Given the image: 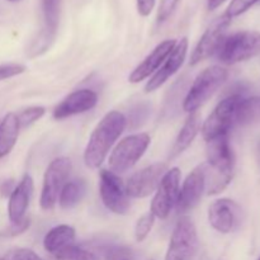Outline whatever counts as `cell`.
<instances>
[{"instance_id": "cell-30", "label": "cell", "mask_w": 260, "mask_h": 260, "mask_svg": "<svg viewBox=\"0 0 260 260\" xmlns=\"http://www.w3.org/2000/svg\"><path fill=\"white\" fill-rule=\"evenodd\" d=\"M155 218L156 217L151 212H149L146 215L141 216L137 220L136 226H135V238H136V241L141 243V241H144L149 236L150 231H151L152 226L155 223Z\"/></svg>"}, {"instance_id": "cell-39", "label": "cell", "mask_w": 260, "mask_h": 260, "mask_svg": "<svg viewBox=\"0 0 260 260\" xmlns=\"http://www.w3.org/2000/svg\"><path fill=\"white\" fill-rule=\"evenodd\" d=\"M258 160H259V164H260V144L258 146Z\"/></svg>"}, {"instance_id": "cell-31", "label": "cell", "mask_w": 260, "mask_h": 260, "mask_svg": "<svg viewBox=\"0 0 260 260\" xmlns=\"http://www.w3.org/2000/svg\"><path fill=\"white\" fill-rule=\"evenodd\" d=\"M259 2L260 0H233L230 3V5L228 7V10L225 12V14L233 19V18L239 17V15L248 12L254 4H256Z\"/></svg>"}, {"instance_id": "cell-1", "label": "cell", "mask_w": 260, "mask_h": 260, "mask_svg": "<svg viewBox=\"0 0 260 260\" xmlns=\"http://www.w3.org/2000/svg\"><path fill=\"white\" fill-rule=\"evenodd\" d=\"M206 155V190L208 196H215L229 187L235 173V154L229 135H221L207 141Z\"/></svg>"}, {"instance_id": "cell-2", "label": "cell", "mask_w": 260, "mask_h": 260, "mask_svg": "<svg viewBox=\"0 0 260 260\" xmlns=\"http://www.w3.org/2000/svg\"><path fill=\"white\" fill-rule=\"evenodd\" d=\"M127 127V119L118 111L108 112L99 121L89 137L84 151V162L90 169H98L108 156L112 146Z\"/></svg>"}, {"instance_id": "cell-8", "label": "cell", "mask_w": 260, "mask_h": 260, "mask_svg": "<svg viewBox=\"0 0 260 260\" xmlns=\"http://www.w3.org/2000/svg\"><path fill=\"white\" fill-rule=\"evenodd\" d=\"M198 248L196 225L189 217H182L172 233L165 260H194Z\"/></svg>"}, {"instance_id": "cell-18", "label": "cell", "mask_w": 260, "mask_h": 260, "mask_svg": "<svg viewBox=\"0 0 260 260\" xmlns=\"http://www.w3.org/2000/svg\"><path fill=\"white\" fill-rule=\"evenodd\" d=\"M33 179L29 174L23 175L22 180L15 185L14 190L9 196L8 202V216L10 223H15L25 218L30 198L33 194Z\"/></svg>"}, {"instance_id": "cell-6", "label": "cell", "mask_w": 260, "mask_h": 260, "mask_svg": "<svg viewBox=\"0 0 260 260\" xmlns=\"http://www.w3.org/2000/svg\"><path fill=\"white\" fill-rule=\"evenodd\" d=\"M243 98L240 93H233L215 107L201 129L206 142L221 135H229L231 127L236 124V113Z\"/></svg>"}, {"instance_id": "cell-28", "label": "cell", "mask_w": 260, "mask_h": 260, "mask_svg": "<svg viewBox=\"0 0 260 260\" xmlns=\"http://www.w3.org/2000/svg\"><path fill=\"white\" fill-rule=\"evenodd\" d=\"M56 260H98V256L80 246L71 245L55 255Z\"/></svg>"}, {"instance_id": "cell-41", "label": "cell", "mask_w": 260, "mask_h": 260, "mask_svg": "<svg viewBox=\"0 0 260 260\" xmlns=\"http://www.w3.org/2000/svg\"><path fill=\"white\" fill-rule=\"evenodd\" d=\"M123 260H129V259H123Z\"/></svg>"}, {"instance_id": "cell-37", "label": "cell", "mask_w": 260, "mask_h": 260, "mask_svg": "<svg viewBox=\"0 0 260 260\" xmlns=\"http://www.w3.org/2000/svg\"><path fill=\"white\" fill-rule=\"evenodd\" d=\"M14 188V180H5V182H3L2 185H0V193H2L3 196H5V197H8V196L12 194Z\"/></svg>"}, {"instance_id": "cell-17", "label": "cell", "mask_w": 260, "mask_h": 260, "mask_svg": "<svg viewBox=\"0 0 260 260\" xmlns=\"http://www.w3.org/2000/svg\"><path fill=\"white\" fill-rule=\"evenodd\" d=\"M177 45V41L175 40H165L162 42H160L154 50L151 51L150 55H147L145 57V60L140 63L139 66L135 68V70L129 74L128 80L129 83H140V81L145 80V79L149 78L151 74L156 73L157 69L162 65L165 60H167L168 56L170 55V52L173 51V48Z\"/></svg>"}, {"instance_id": "cell-38", "label": "cell", "mask_w": 260, "mask_h": 260, "mask_svg": "<svg viewBox=\"0 0 260 260\" xmlns=\"http://www.w3.org/2000/svg\"><path fill=\"white\" fill-rule=\"evenodd\" d=\"M225 2H228V0H208L207 7L210 10H215L217 8H220Z\"/></svg>"}, {"instance_id": "cell-36", "label": "cell", "mask_w": 260, "mask_h": 260, "mask_svg": "<svg viewBox=\"0 0 260 260\" xmlns=\"http://www.w3.org/2000/svg\"><path fill=\"white\" fill-rule=\"evenodd\" d=\"M155 3H156V0H136L139 14L142 15V17H147V15L151 14Z\"/></svg>"}, {"instance_id": "cell-35", "label": "cell", "mask_w": 260, "mask_h": 260, "mask_svg": "<svg viewBox=\"0 0 260 260\" xmlns=\"http://www.w3.org/2000/svg\"><path fill=\"white\" fill-rule=\"evenodd\" d=\"M29 225H30L29 218L25 217L23 218L22 221H19V222L10 223V225L3 231L2 235L7 236V238H14V236H18L20 235V234L25 233V231L28 230V228H29Z\"/></svg>"}, {"instance_id": "cell-9", "label": "cell", "mask_w": 260, "mask_h": 260, "mask_svg": "<svg viewBox=\"0 0 260 260\" xmlns=\"http://www.w3.org/2000/svg\"><path fill=\"white\" fill-rule=\"evenodd\" d=\"M180 178L182 173L179 168H172L167 170L160 180L159 187L155 190L150 211L156 218L165 220L177 206L180 190Z\"/></svg>"}, {"instance_id": "cell-34", "label": "cell", "mask_w": 260, "mask_h": 260, "mask_svg": "<svg viewBox=\"0 0 260 260\" xmlns=\"http://www.w3.org/2000/svg\"><path fill=\"white\" fill-rule=\"evenodd\" d=\"M25 71V66L22 63H0V81L7 80V79L14 78V76L20 75Z\"/></svg>"}, {"instance_id": "cell-13", "label": "cell", "mask_w": 260, "mask_h": 260, "mask_svg": "<svg viewBox=\"0 0 260 260\" xmlns=\"http://www.w3.org/2000/svg\"><path fill=\"white\" fill-rule=\"evenodd\" d=\"M188 52V38L183 37L179 42H177L175 47L168 56L167 60L162 62V65L157 69L156 73L152 75V78L147 81L145 85V91L151 93V91L157 90L161 85H164L184 63L185 57Z\"/></svg>"}, {"instance_id": "cell-23", "label": "cell", "mask_w": 260, "mask_h": 260, "mask_svg": "<svg viewBox=\"0 0 260 260\" xmlns=\"http://www.w3.org/2000/svg\"><path fill=\"white\" fill-rule=\"evenodd\" d=\"M86 194V183L83 179H73L65 183L58 196V205L63 210H70L78 206Z\"/></svg>"}, {"instance_id": "cell-5", "label": "cell", "mask_w": 260, "mask_h": 260, "mask_svg": "<svg viewBox=\"0 0 260 260\" xmlns=\"http://www.w3.org/2000/svg\"><path fill=\"white\" fill-rule=\"evenodd\" d=\"M150 141L151 139L147 134H135L124 137L109 155V169L116 174L128 172L144 156Z\"/></svg>"}, {"instance_id": "cell-22", "label": "cell", "mask_w": 260, "mask_h": 260, "mask_svg": "<svg viewBox=\"0 0 260 260\" xmlns=\"http://www.w3.org/2000/svg\"><path fill=\"white\" fill-rule=\"evenodd\" d=\"M187 84L188 79L184 76V78L178 79V80L169 88L167 96H165L164 107H162V117H164L165 119L173 118L175 114H178L180 102H182L183 107V101H184L185 94H187L188 91Z\"/></svg>"}, {"instance_id": "cell-25", "label": "cell", "mask_w": 260, "mask_h": 260, "mask_svg": "<svg viewBox=\"0 0 260 260\" xmlns=\"http://www.w3.org/2000/svg\"><path fill=\"white\" fill-rule=\"evenodd\" d=\"M260 122V95L251 98H243L239 104L236 113V124L248 126V124Z\"/></svg>"}, {"instance_id": "cell-15", "label": "cell", "mask_w": 260, "mask_h": 260, "mask_svg": "<svg viewBox=\"0 0 260 260\" xmlns=\"http://www.w3.org/2000/svg\"><path fill=\"white\" fill-rule=\"evenodd\" d=\"M240 207L229 198H221L211 203L208 208V221L216 231L230 234L236 229L240 218Z\"/></svg>"}, {"instance_id": "cell-24", "label": "cell", "mask_w": 260, "mask_h": 260, "mask_svg": "<svg viewBox=\"0 0 260 260\" xmlns=\"http://www.w3.org/2000/svg\"><path fill=\"white\" fill-rule=\"evenodd\" d=\"M41 8L43 15L42 29L56 36L62 14V0H41Z\"/></svg>"}, {"instance_id": "cell-16", "label": "cell", "mask_w": 260, "mask_h": 260, "mask_svg": "<svg viewBox=\"0 0 260 260\" xmlns=\"http://www.w3.org/2000/svg\"><path fill=\"white\" fill-rule=\"evenodd\" d=\"M98 103V94L91 89H79L69 94L53 109V118L65 119L90 111Z\"/></svg>"}, {"instance_id": "cell-26", "label": "cell", "mask_w": 260, "mask_h": 260, "mask_svg": "<svg viewBox=\"0 0 260 260\" xmlns=\"http://www.w3.org/2000/svg\"><path fill=\"white\" fill-rule=\"evenodd\" d=\"M56 36L51 35V33L46 32V30L41 29L37 35L33 37V40L30 41V43L27 47V56L29 58L38 57V56L43 55L45 52H47L48 48L52 46V43L55 42Z\"/></svg>"}, {"instance_id": "cell-33", "label": "cell", "mask_w": 260, "mask_h": 260, "mask_svg": "<svg viewBox=\"0 0 260 260\" xmlns=\"http://www.w3.org/2000/svg\"><path fill=\"white\" fill-rule=\"evenodd\" d=\"M178 3H179V0H161L160 2L156 17L157 24H162L172 17L173 13L177 9Z\"/></svg>"}, {"instance_id": "cell-14", "label": "cell", "mask_w": 260, "mask_h": 260, "mask_svg": "<svg viewBox=\"0 0 260 260\" xmlns=\"http://www.w3.org/2000/svg\"><path fill=\"white\" fill-rule=\"evenodd\" d=\"M206 190V175L205 164L198 165L187 175L183 182L182 189L179 190L177 208L179 212L184 213L193 210L202 198Z\"/></svg>"}, {"instance_id": "cell-27", "label": "cell", "mask_w": 260, "mask_h": 260, "mask_svg": "<svg viewBox=\"0 0 260 260\" xmlns=\"http://www.w3.org/2000/svg\"><path fill=\"white\" fill-rule=\"evenodd\" d=\"M150 112H151V106L147 102H140L136 106L132 107L131 111H129L128 118H126L129 128L136 129L140 126H142L146 122Z\"/></svg>"}, {"instance_id": "cell-11", "label": "cell", "mask_w": 260, "mask_h": 260, "mask_svg": "<svg viewBox=\"0 0 260 260\" xmlns=\"http://www.w3.org/2000/svg\"><path fill=\"white\" fill-rule=\"evenodd\" d=\"M230 23L231 18H229L226 14L220 15L211 23L210 27L203 33L201 40L198 41L197 46L193 50L192 55H190V66H196L201 61L206 60V58L211 57L218 52L223 40L226 38V32H228Z\"/></svg>"}, {"instance_id": "cell-40", "label": "cell", "mask_w": 260, "mask_h": 260, "mask_svg": "<svg viewBox=\"0 0 260 260\" xmlns=\"http://www.w3.org/2000/svg\"><path fill=\"white\" fill-rule=\"evenodd\" d=\"M8 2H17V0H8Z\"/></svg>"}, {"instance_id": "cell-19", "label": "cell", "mask_w": 260, "mask_h": 260, "mask_svg": "<svg viewBox=\"0 0 260 260\" xmlns=\"http://www.w3.org/2000/svg\"><path fill=\"white\" fill-rule=\"evenodd\" d=\"M200 129L201 114L198 112H192V113H189L188 118L185 119L182 129H180L177 139H175L174 145H173L172 150H170V159H174V157L179 156L183 151H185L192 145V142L194 141Z\"/></svg>"}, {"instance_id": "cell-21", "label": "cell", "mask_w": 260, "mask_h": 260, "mask_svg": "<svg viewBox=\"0 0 260 260\" xmlns=\"http://www.w3.org/2000/svg\"><path fill=\"white\" fill-rule=\"evenodd\" d=\"M19 121L17 113H8L0 121V159L8 156L19 137Z\"/></svg>"}, {"instance_id": "cell-10", "label": "cell", "mask_w": 260, "mask_h": 260, "mask_svg": "<svg viewBox=\"0 0 260 260\" xmlns=\"http://www.w3.org/2000/svg\"><path fill=\"white\" fill-rule=\"evenodd\" d=\"M99 180V194L103 205L116 215H127L131 205L126 187L118 174L112 170L103 169L101 170Z\"/></svg>"}, {"instance_id": "cell-4", "label": "cell", "mask_w": 260, "mask_h": 260, "mask_svg": "<svg viewBox=\"0 0 260 260\" xmlns=\"http://www.w3.org/2000/svg\"><path fill=\"white\" fill-rule=\"evenodd\" d=\"M260 55V32L240 30L226 36L218 50L217 56L225 65L248 61Z\"/></svg>"}, {"instance_id": "cell-42", "label": "cell", "mask_w": 260, "mask_h": 260, "mask_svg": "<svg viewBox=\"0 0 260 260\" xmlns=\"http://www.w3.org/2000/svg\"><path fill=\"white\" fill-rule=\"evenodd\" d=\"M258 260H260V256H259V259H258Z\"/></svg>"}, {"instance_id": "cell-32", "label": "cell", "mask_w": 260, "mask_h": 260, "mask_svg": "<svg viewBox=\"0 0 260 260\" xmlns=\"http://www.w3.org/2000/svg\"><path fill=\"white\" fill-rule=\"evenodd\" d=\"M0 260H43L40 255L35 253L30 249L25 248H15L4 254Z\"/></svg>"}, {"instance_id": "cell-12", "label": "cell", "mask_w": 260, "mask_h": 260, "mask_svg": "<svg viewBox=\"0 0 260 260\" xmlns=\"http://www.w3.org/2000/svg\"><path fill=\"white\" fill-rule=\"evenodd\" d=\"M167 170L165 162H155L132 174L124 185L127 196L132 198L149 197L157 189Z\"/></svg>"}, {"instance_id": "cell-29", "label": "cell", "mask_w": 260, "mask_h": 260, "mask_svg": "<svg viewBox=\"0 0 260 260\" xmlns=\"http://www.w3.org/2000/svg\"><path fill=\"white\" fill-rule=\"evenodd\" d=\"M46 113V109L43 107H28V108L23 109L22 112L17 114L18 121H19L20 129L27 128L30 124H33L35 122H37L38 119L42 118Z\"/></svg>"}, {"instance_id": "cell-20", "label": "cell", "mask_w": 260, "mask_h": 260, "mask_svg": "<svg viewBox=\"0 0 260 260\" xmlns=\"http://www.w3.org/2000/svg\"><path fill=\"white\" fill-rule=\"evenodd\" d=\"M75 238V229L69 225H58L51 229L46 234L45 239H43V246H45V250L47 253L52 254L55 256L60 251L74 245Z\"/></svg>"}, {"instance_id": "cell-3", "label": "cell", "mask_w": 260, "mask_h": 260, "mask_svg": "<svg viewBox=\"0 0 260 260\" xmlns=\"http://www.w3.org/2000/svg\"><path fill=\"white\" fill-rule=\"evenodd\" d=\"M229 78V71L222 66H211L198 74L197 78L188 88L185 98L183 101V111L192 113L197 112L223 84Z\"/></svg>"}, {"instance_id": "cell-7", "label": "cell", "mask_w": 260, "mask_h": 260, "mask_svg": "<svg viewBox=\"0 0 260 260\" xmlns=\"http://www.w3.org/2000/svg\"><path fill=\"white\" fill-rule=\"evenodd\" d=\"M71 172V160L66 156L53 159L46 169L43 175L42 190H41L40 205L45 211L53 210L58 201L61 189Z\"/></svg>"}]
</instances>
